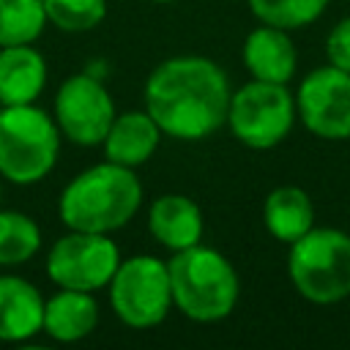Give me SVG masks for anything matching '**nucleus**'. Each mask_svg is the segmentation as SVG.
I'll use <instances>...</instances> for the list:
<instances>
[{
  "instance_id": "obj_11",
  "label": "nucleus",
  "mask_w": 350,
  "mask_h": 350,
  "mask_svg": "<svg viewBox=\"0 0 350 350\" xmlns=\"http://www.w3.org/2000/svg\"><path fill=\"white\" fill-rule=\"evenodd\" d=\"M241 57L249 77L262 82L287 85L298 68V49L290 38V30L262 22L254 30H249V36L243 38Z\"/></svg>"
},
{
  "instance_id": "obj_23",
  "label": "nucleus",
  "mask_w": 350,
  "mask_h": 350,
  "mask_svg": "<svg viewBox=\"0 0 350 350\" xmlns=\"http://www.w3.org/2000/svg\"><path fill=\"white\" fill-rule=\"evenodd\" d=\"M153 3H161L164 5V3H175V0H153Z\"/></svg>"
},
{
  "instance_id": "obj_5",
  "label": "nucleus",
  "mask_w": 350,
  "mask_h": 350,
  "mask_svg": "<svg viewBox=\"0 0 350 350\" xmlns=\"http://www.w3.org/2000/svg\"><path fill=\"white\" fill-rule=\"evenodd\" d=\"M60 153V129L36 104H14L0 112V178L16 186L44 180Z\"/></svg>"
},
{
  "instance_id": "obj_17",
  "label": "nucleus",
  "mask_w": 350,
  "mask_h": 350,
  "mask_svg": "<svg viewBox=\"0 0 350 350\" xmlns=\"http://www.w3.org/2000/svg\"><path fill=\"white\" fill-rule=\"evenodd\" d=\"M262 224L271 238L290 246L314 227V202L301 186H276L262 202Z\"/></svg>"
},
{
  "instance_id": "obj_4",
  "label": "nucleus",
  "mask_w": 350,
  "mask_h": 350,
  "mask_svg": "<svg viewBox=\"0 0 350 350\" xmlns=\"http://www.w3.org/2000/svg\"><path fill=\"white\" fill-rule=\"evenodd\" d=\"M287 276L309 304L331 306L350 298V235L339 227H312L290 243Z\"/></svg>"
},
{
  "instance_id": "obj_9",
  "label": "nucleus",
  "mask_w": 350,
  "mask_h": 350,
  "mask_svg": "<svg viewBox=\"0 0 350 350\" xmlns=\"http://www.w3.org/2000/svg\"><path fill=\"white\" fill-rule=\"evenodd\" d=\"M115 115L118 112L109 90L90 71L71 74L68 79L60 82L55 93L52 118L60 129V137H66L74 145L82 148L101 145Z\"/></svg>"
},
{
  "instance_id": "obj_1",
  "label": "nucleus",
  "mask_w": 350,
  "mask_h": 350,
  "mask_svg": "<svg viewBox=\"0 0 350 350\" xmlns=\"http://www.w3.org/2000/svg\"><path fill=\"white\" fill-rule=\"evenodd\" d=\"M230 79L224 68L202 55H175L161 60L145 79V112L164 137L200 142L227 123Z\"/></svg>"
},
{
  "instance_id": "obj_8",
  "label": "nucleus",
  "mask_w": 350,
  "mask_h": 350,
  "mask_svg": "<svg viewBox=\"0 0 350 350\" xmlns=\"http://www.w3.org/2000/svg\"><path fill=\"white\" fill-rule=\"evenodd\" d=\"M120 249L104 232L68 230L46 252V276L57 287L96 293L109 284Z\"/></svg>"
},
{
  "instance_id": "obj_15",
  "label": "nucleus",
  "mask_w": 350,
  "mask_h": 350,
  "mask_svg": "<svg viewBox=\"0 0 350 350\" xmlns=\"http://www.w3.org/2000/svg\"><path fill=\"white\" fill-rule=\"evenodd\" d=\"M98 325V304L88 290L57 287L55 295L44 301V325L41 331L63 345L79 342L93 334Z\"/></svg>"
},
{
  "instance_id": "obj_7",
  "label": "nucleus",
  "mask_w": 350,
  "mask_h": 350,
  "mask_svg": "<svg viewBox=\"0 0 350 350\" xmlns=\"http://www.w3.org/2000/svg\"><path fill=\"white\" fill-rule=\"evenodd\" d=\"M295 120V96L287 85L249 79L230 96L227 126L232 137L252 150H268L284 142Z\"/></svg>"
},
{
  "instance_id": "obj_13",
  "label": "nucleus",
  "mask_w": 350,
  "mask_h": 350,
  "mask_svg": "<svg viewBox=\"0 0 350 350\" xmlns=\"http://www.w3.org/2000/svg\"><path fill=\"white\" fill-rule=\"evenodd\" d=\"M44 295L22 276L0 273V342H27L41 334Z\"/></svg>"
},
{
  "instance_id": "obj_16",
  "label": "nucleus",
  "mask_w": 350,
  "mask_h": 350,
  "mask_svg": "<svg viewBox=\"0 0 350 350\" xmlns=\"http://www.w3.org/2000/svg\"><path fill=\"white\" fill-rule=\"evenodd\" d=\"M46 85V60L33 44L0 46V101L36 104Z\"/></svg>"
},
{
  "instance_id": "obj_3",
  "label": "nucleus",
  "mask_w": 350,
  "mask_h": 350,
  "mask_svg": "<svg viewBox=\"0 0 350 350\" xmlns=\"http://www.w3.org/2000/svg\"><path fill=\"white\" fill-rule=\"evenodd\" d=\"M172 306L194 323H219L232 314L241 298L235 265L211 246L194 243L167 260Z\"/></svg>"
},
{
  "instance_id": "obj_20",
  "label": "nucleus",
  "mask_w": 350,
  "mask_h": 350,
  "mask_svg": "<svg viewBox=\"0 0 350 350\" xmlns=\"http://www.w3.org/2000/svg\"><path fill=\"white\" fill-rule=\"evenodd\" d=\"M249 11L262 25H273L282 30H301L317 22L331 0H246Z\"/></svg>"
},
{
  "instance_id": "obj_2",
  "label": "nucleus",
  "mask_w": 350,
  "mask_h": 350,
  "mask_svg": "<svg viewBox=\"0 0 350 350\" xmlns=\"http://www.w3.org/2000/svg\"><path fill=\"white\" fill-rule=\"evenodd\" d=\"M142 205V183L131 167L115 161L93 164L77 172L60 191L57 216L68 230L115 232L126 227Z\"/></svg>"
},
{
  "instance_id": "obj_21",
  "label": "nucleus",
  "mask_w": 350,
  "mask_h": 350,
  "mask_svg": "<svg viewBox=\"0 0 350 350\" xmlns=\"http://www.w3.org/2000/svg\"><path fill=\"white\" fill-rule=\"evenodd\" d=\"M46 22L63 33H88L107 16V0H44Z\"/></svg>"
},
{
  "instance_id": "obj_22",
  "label": "nucleus",
  "mask_w": 350,
  "mask_h": 350,
  "mask_svg": "<svg viewBox=\"0 0 350 350\" xmlns=\"http://www.w3.org/2000/svg\"><path fill=\"white\" fill-rule=\"evenodd\" d=\"M325 60L350 74V16H342L325 36Z\"/></svg>"
},
{
  "instance_id": "obj_24",
  "label": "nucleus",
  "mask_w": 350,
  "mask_h": 350,
  "mask_svg": "<svg viewBox=\"0 0 350 350\" xmlns=\"http://www.w3.org/2000/svg\"><path fill=\"white\" fill-rule=\"evenodd\" d=\"M0 180H3V178H0ZM0 200H3V183H0Z\"/></svg>"
},
{
  "instance_id": "obj_14",
  "label": "nucleus",
  "mask_w": 350,
  "mask_h": 350,
  "mask_svg": "<svg viewBox=\"0 0 350 350\" xmlns=\"http://www.w3.org/2000/svg\"><path fill=\"white\" fill-rule=\"evenodd\" d=\"M161 137H164L161 129L145 109H131V112L115 115L107 137L101 139L104 159L115 161L120 167L137 170L156 153Z\"/></svg>"
},
{
  "instance_id": "obj_25",
  "label": "nucleus",
  "mask_w": 350,
  "mask_h": 350,
  "mask_svg": "<svg viewBox=\"0 0 350 350\" xmlns=\"http://www.w3.org/2000/svg\"><path fill=\"white\" fill-rule=\"evenodd\" d=\"M3 107H5V104H3V101H0V112H3Z\"/></svg>"
},
{
  "instance_id": "obj_12",
  "label": "nucleus",
  "mask_w": 350,
  "mask_h": 350,
  "mask_svg": "<svg viewBox=\"0 0 350 350\" xmlns=\"http://www.w3.org/2000/svg\"><path fill=\"white\" fill-rule=\"evenodd\" d=\"M150 235L170 252L189 249L202 241L205 219L200 205L186 194H159L148 208Z\"/></svg>"
},
{
  "instance_id": "obj_19",
  "label": "nucleus",
  "mask_w": 350,
  "mask_h": 350,
  "mask_svg": "<svg viewBox=\"0 0 350 350\" xmlns=\"http://www.w3.org/2000/svg\"><path fill=\"white\" fill-rule=\"evenodd\" d=\"M46 25L44 0H0V46L33 44Z\"/></svg>"
},
{
  "instance_id": "obj_10",
  "label": "nucleus",
  "mask_w": 350,
  "mask_h": 350,
  "mask_svg": "<svg viewBox=\"0 0 350 350\" xmlns=\"http://www.w3.org/2000/svg\"><path fill=\"white\" fill-rule=\"evenodd\" d=\"M295 112L304 129L328 142L350 139V74L325 63L295 88Z\"/></svg>"
},
{
  "instance_id": "obj_6",
  "label": "nucleus",
  "mask_w": 350,
  "mask_h": 350,
  "mask_svg": "<svg viewBox=\"0 0 350 350\" xmlns=\"http://www.w3.org/2000/svg\"><path fill=\"white\" fill-rule=\"evenodd\" d=\"M107 287L115 317L129 328H156L172 309L167 260H159L153 254H134L126 260L120 257Z\"/></svg>"
},
{
  "instance_id": "obj_18",
  "label": "nucleus",
  "mask_w": 350,
  "mask_h": 350,
  "mask_svg": "<svg viewBox=\"0 0 350 350\" xmlns=\"http://www.w3.org/2000/svg\"><path fill=\"white\" fill-rule=\"evenodd\" d=\"M41 249V227L22 211L0 208V268H16Z\"/></svg>"
}]
</instances>
